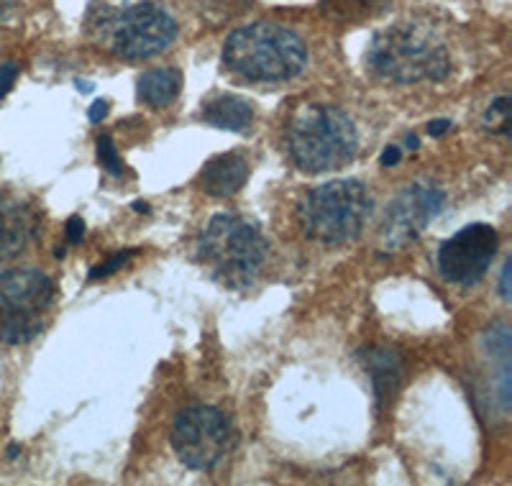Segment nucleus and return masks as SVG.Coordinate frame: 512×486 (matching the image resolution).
Returning a JSON list of instances; mask_svg holds the SVG:
<instances>
[{
    "mask_svg": "<svg viewBox=\"0 0 512 486\" xmlns=\"http://www.w3.org/2000/svg\"><path fill=\"white\" fill-rule=\"evenodd\" d=\"M369 70L397 85L438 82L451 72V54L431 26L400 21L374 34L367 49Z\"/></svg>",
    "mask_w": 512,
    "mask_h": 486,
    "instance_id": "1",
    "label": "nucleus"
},
{
    "mask_svg": "<svg viewBox=\"0 0 512 486\" xmlns=\"http://www.w3.org/2000/svg\"><path fill=\"white\" fill-rule=\"evenodd\" d=\"M223 64L244 80L285 82L305 70L308 52L295 31L269 21H256L228 36Z\"/></svg>",
    "mask_w": 512,
    "mask_h": 486,
    "instance_id": "2",
    "label": "nucleus"
},
{
    "mask_svg": "<svg viewBox=\"0 0 512 486\" xmlns=\"http://www.w3.org/2000/svg\"><path fill=\"white\" fill-rule=\"evenodd\" d=\"M354 121L336 105H303L287 126V151L303 172L323 174L341 169L356 157Z\"/></svg>",
    "mask_w": 512,
    "mask_h": 486,
    "instance_id": "3",
    "label": "nucleus"
},
{
    "mask_svg": "<svg viewBox=\"0 0 512 486\" xmlns=\"http://www.w3.org/2000/svg\"><path fill=\"white\" fill-rule=\"evenodd\" d=\"M267 251L269 243L256 223L228 213L210 218L198 241V261L210 279L228 290L249 287L262 269Z\"/></svg>",
    "mask_w": 512,
    "mask_h": 486,
    "instance_id": "4",
    "label": "nucleus"
},
{
    "mask_svg": "<svg viewBox=\"0 0 512 486\" xmlns=\"http://www.w3.org/2000/svg\"><path fill=\"white\" fill-rule=\"evenodd\" d=\"M372 208V192L364 182L333 180L305 195L297 218L308 238L326 246H341L361 236Z\"/></svg>",
    "mask_w": 512,
    "mask_h": 486,
    "instance_id": "5",
    "label": "nucleus"
},
{
    "mask_svg": "<svg viewBox=\"0 0 512 486\" xmlns=\"http://www.w3.org/2000/svg\"><path fill=\"white\" fill-rule=\"evenodd\" d=\"M57 284L39 269L0 272V343L24 346L47 325Z\"/></svg>",
    "mask_w": 512,
    "mask_h": 486,
    "instance_id": "6",
    "label": "nucleus"
},
{
    "mask_svg": "<svg viewBox=\"0 0 512 486\" xmlns=\"http://www.w3.org/2000/svg\"><path fill=\"white\" fill-rule=\"evenodd\" d=\"M100 47L123 59H149L162 54L177 36L172 13L159 3H136L123 11H111L93 24Z\"/></svg>",
    "mask_w": 512,
    "mask_h": 486,
    "instance_id": "7",
    "label": "nucleus"
},
{
    "mask_svg": "<svg viewBox=\"0 0 512 486\" xmlns=\"http://www.w3.org/2000/svg\"><path fill=\"white\" fill-rule=\"evenodd\" d=\"M231 423L216 407L195 405L177 415L172 428V448L190 469L208 471L231 451Z\"/></svg>",
    "mask_w": 512,
    "mask_h": 486,
    "instance_id": "8",
    "label": "nucleus"
},
{
    "mask_svg": "<svg viewBox=\"0 0 512 486\" xmlns=\"http://www.w3.org/2000/svg\"><path fill=\"white\" fill-rule=\"evenodd\" d=\"M497 231L487 223L461 228L456 236L443 241L438 251V269L443 279L461 287H472L487 274L497 256Z\"/></svg>",
    "mask_w": 512,
    "mask_h": 486,
    "instance_id": "9",
    "label": "nucleus"
},
{
    "mask_svg": "<svg viewBox=\"0 0 512 486\" xmlns=\"http://www.w3.org/2000/svg\"><path fill=\"white\" fill-rule=\"evenodd\" d=\"M443 200L446 195L438 187L428 185H413L402 195H397L395 203L387 205L382 220L384 243L397 249V246L413 241L428 226V220L436 218L438 210L443 208Z\"/></svg>",
    "mask_w": 512,
    "mask_h": 486,
    "instance_id": "10",
    "label": "nucleus"
},
{
    "mask_svg": "<svg viewBox=\"0 0 512 486\" xmlns=\"http://www.w3.org/2000/svg\"><path fill=\"white\" fill-rule=\"evenodd\" d=\"M39 213L13 192H0V264L24 254L39 233Z\"/></svg>",
    "mask_w": 512,
    "mask_h": 486,
    "instance_id": "11",
    "label": "nucleus"
},
{
    "mask_svg": "<svg viewBox=\"0 0 512 486\" xmlns=\"http://www.w3.org/2000/svg\"><path fill=\"white\" fill-rule=\"evenodd\" d=\"M249 180V162L239 151L218 154L205 162L200 172V187L213 197H231L241 190Z\"/></svg>",
    "mask_w": 512,
    "mask_h": 486,
    "instance_id": "12",
    "label": "nucleus"
},
{
    "mask_svg": "<svg viewBox=\"0 0 512 486\" xmlns=\"http://www.w3.org/2000/svg\"><path fill=\"white\" fill-rule=\"evenodd\" d=\"M203 121L208 126L241 134L254 123V108H251L249 100L239 98V95H216L205 103Z\"/></svg>",
    "mask_w": 512,
    "mask_h": 486,
    "instance_id": "13",
    "label": "nucleus"
},
{
    "mask_svg": "<svg viewBox=\"0 0 512 486\" xmlns=\"http://www.w3.org/2000/svg\"><path fill=\"white\" fill-rule=\"evenodd\" d=\"M369 356V377L374 382V392H377L379 407L387 405L395 394L397 384H400V359L387 348H372Z\"/></svg>",
    "mask_w": 512,
    "mask_h": 486,
    "instance_id": "14",
    "label": "nucleus"
},
{
    "mask_svg": "<svg viewBox=\"0 0 512 486\" xmlns=\"http://www.w3.org/2000/svg\"><path fill=\"white\" fill-rule=\"evenodd\" d=\"M182 75L177 70H149L139 80V100L152 108H164L180 95Z\"/></svg>",
    "mask_w": 512,
    "mask_h": 486,
    "instance_id": "15",
    "label": "nucleus"
},
{
    "mask_svg": "<svg viewBox=\"0 0 512 486\" xmlns=\"http://www.w3.org/2000/svg\"><path fill=\"white\" fill-rule=\"evenodd\" d=\"M390 6L392 0H323L328 16L341 24H364V21L382 16Z\"/></svg>",
    "mask_w": 512,
    "mask_h": 486,
    "instance_id": "16",
    "label": "nucleus"
},
{
    "mask_svg": "<svg viewBox=\"0 0 512 486\" xmlns=\"http://www.w3.org/2000/svg\"><path fill=\"white\" fill-rule=\"evenodd\" d=\"M203 11V16L213 18V21H221V18H231L239 11H244L249 3L246 0H195Z\"/></svg>",
    "mask_w": 512,
    "mask_h": 486,
    "instance_id": "17",
    "label": "nucleus"
},
{
    "mask_svg": "<svg viewBox=\"0 0 512 486\" xmlns=\"http://www.w3.org/2000/svg\"><path fill=\"white\" fill-rule=\"evenodd\" d=\"M484 123H487L489 131H495V134H507V131H510V98L502 95V98H497L495 103L489 105Z\"/></svg>",
    "mask_w": 512,
    "mask_h": 486,
    "instance_id": "18",
    "label": "nucleus"
},
{
    "mask_svg": "<svg viewBox=\"0 0 512 486\" xmlns=\"http://www.w3.org/2000/svg\"><path fill=\"white\" fill-rule=\"evenodd\" d=\"M98 162L103 164L105 172H111L113 177L123 174V162H121V157H118L116 144H113V139L108 134L100 136L98 139Z\"/></svg>",
    "mask_w": 512,
    "mask_h": 486,
    "instance_id": "19",
    "label": "nucleus"
},
{
    "mask_svg": "<svg viewBox=\"0 0 512 486\" xmlns=\"http://www.w3.org/2000/svg\"><path fill=\"white\" fill-rule=\"evenodd\" d=\"M134 254H136V249H128V251H123V254H116L111 261H105V264H100V267H95L93 272H90V279L111 277V274L118 272V269H121L123 264H126V261L131 259V256H134Z\"/></svg>",
    "mask_w": 512,
    "mask_h": 486,
    "instance_id": "20",
    "label": "nucleus"
},
{
    "mask_svg": "<svg viewBox=\"0 0 512 486\" xmlns=\"http://www.w3.org/2000/svg\"><path fill=\"white\" fill-rule=\"evenodd\" d=\"M16 77H18L16 62L0 64V98H6V95L11 93V87H13V82H16Z\"/></svg>",
    "mask_w": 512,
    "mask_h": 486,
    "instance_id": "21",
    "label": "nucleus"
},
{
    "mask_svg": "<svg viewBox=\"0 0 512 486\" xmlns=\"http://www.w3.org/2000/svg\"><path fill=\"white\" fill-rule=\"evenodd\" d=\"M82 236H85V223H82L80 215H72V218L67 220V241L80 243Z\"/></svg>",
    "mask_w": 512,
    "mask_h": 486,
    "instance_id": "22",
    "label": "nucleus"
},
{
    "mask_svg": "<svg viewBox=\"0 0 512 486\" xmlns=\"http://www.w3.org/2000/svg\"><path fill=\"white\" fill-rule=\"evenodd\" d=\"M18 11V0H0V26L11 24Z\"/></svg>",
    "mask_w": 512,
    "mask_h": 486,
    "instance_id": "23",
    "label": "nucleus"
},
{
    "mask_svg": "<svg viewBox=\"0 0 512 486\" xmlns=\"http://www.w3.org/2000/svg\"><path fill=\"white\" fill-rule=\"evenodd\" d=\"M402 159V151L397 149V146H387V149L382 151V157H379V164L382 167H395V164H400Z\"/></svg>",
    "mask_w": 512,
    "mask_h": 486,
    "instance_id": "24",
    "label": "nucleus"
},
{
    "mask_svg": "<svg viewBox=\"0 0 512 486\" xmlns=\"http://www.w3.org/2000/svg\"><path fill=\"white\" fill-rule=\"evenodd\" d=\"M105 116H108V100H95L88 110V118L93 123H100Z\"/></svg>",
    "mask_w": 512,
    "mask_h": 486,
    "instance_id": "25",
    "label": "nucleus"
},
{
    "mask_svg": "<svg viewBox=\"0 0 512 486\" xmlns=\"http://www.w3.org/2000/svg\"><path fill=\"white\" fill-rule=\"evenodd\" d=\"M500 295L502 300H510V261L502 269V284H500Z\"/></svg>",
    "mask_w": 512,
    "mask_h": 486,
    "instance_id": "26",
    "label": "nucleus"
},
{
    "mask_svg": "<svg viewBox=\"0 0 512 486\" xmlns=\"http://www.w3.org/2000/svg\"><path fill=\"white\" fill-rule=\"evenodd\" d=\"M451 131V121H433L428 123V134L431 136H443Z\"/></svg>",
    "mask_w": 512,
    "mask_h": 486,
    "instance_id": "27",
    "label": "nucleus"
},
{
    "mask_svg": "<svg viewBox=\"0 0 512 486\" xmlns=\"http://www.w3.org/2000/svg\"><path fill=\"white\" fill-rule=\"evenodd\" d=\"M77 90H80V93H90V90H93V85H90V82H77Z\"/></svg>",
    "mask_w": 512,
    "mask_h": 486,
    "instance_id": "28",
    "label": "nucleus"
},
{
    "mask_svg": "<svg viewBox=\"0 0 512 486\" xmlns=\"http://www.w3.org/2000/svg\"><path fill=\"white\" fill-rule=\"evenodd\" d=\"M134 210H136V213H149V205L141 203V200H139V203H134Z\"/></svg>",
    "mask_w": 512,
    "mask_h": 486,
    "instance_id": "29",
    "label": "nucleus"
},
{
    "mask_svg": "<svg viewBox=\"0 0 512 486\" xmlns=\"http://www.w3.org/2000/svg\"><path fill=\"white\" fill-rule=\"evenodd\" d=\"M18 451H21V446H16V443H13V446H8V458H16Z\"/></svg>",
    "mask_w": 512,
    "mask_h": 486,
    "instance_id": "30",
    "label": "nucleus"
},
{
    "mask_svg": "<svg viewBox=\"0 0 512 486\" xmlns=\"http://www.w3.org/2000/svg\"><path fill=\"white\" fill-rule=\"evenodd\" d=\"M408 146L410 149H418V139H415V136H408Z\"/></svg>",
    "mask_w": 512,
    "mask_h": 486,
    "instance_id": "31",
    "label": "nucleus"
}]
</instances>
